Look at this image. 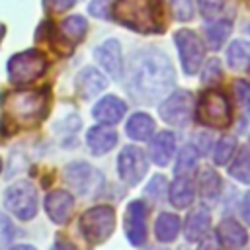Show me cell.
<instances>
[{
  "label": "cell",
  "instance_id": "6da1fadb",
  "mask_svg": "<svg viewBox=\"0 0 250 250\" xmlns=\"http://www.w3.org/2000/svg\"><path fill=\"white\" fill-rule=\"evenodd\" d=\"M174 84V68L160 51L137 53L127 70V90L131 98L143 104H152L166 96Z\"/></svg>",
  "mask_w": 250,
  "mask_h": 250
},
{
  "label": "cell",
  "instance_id": "7a4b0ae2",
  "mask_svg": "<svg viewBox=\"0 0 250 250\" xmlns=\"http://www.w3.org/2000/svg\"><path fill=\"white\" fill-rule=\"evenodd\" d=\"M2 123L12 129H27L39 125L49 111L47 90H20L8 92L0 100Z\"/></svg>",
  "mask_w": 250,
  "mask_h": 250
},
{
  "label": "cell",
  "instance_id": "3957f363",
  "mask_svg": "<svg viewBox=\"0 0 250 250\" xmlns=\"http://www.w3.org/2000/svg\"><path fill=\"white\" fill-rule=\"evenodd\" d=\"M109 14L115 21L139 33H160L164 29V14L158 0H113Z\"/></svg>",
  "mask_w": 250,
  "mask_h": 250
},
{
  "label": "cell",
  "instance_id": "277c9868",
  "mask_svg": "<svg viewBox=\"0 0 250 250\" xmlns=\"http://www.w3.org/2000/svg\"><path fill=\"white\" fill-rule=\"evenodd\" d=\"M47 70V57L37 49H27L8 61V76L14 84H29Z\"/></svg>",
  "mask_w": 250,
  "mask_h": 250
},
{
  "label": "cell",
  "instance_id": "5b68a950",
  "mask_svg": "<svg viewBox=\"0 0 250 250\" xmlns=\"http://www.w3.org/2000/svg\"><path fill=\"white\" fill-rule=\"evenodd\" d=\"M230 104L227 94L219 90H207L197 102V119L209 127H227L230 123Z\"/></svg>",
  "mask_w": 250,
  "mask_h": 250
},
{
  "label": "cell",
  "instance_id": "8992f818",
  "mask_svg": "<svg viewBox=\"0 0 250 250\" xmlns=\"http://www.w3.org/2000/svg\"><path fill=\"white\" fill-rule=\"evenodd\" d=\"M113 227H115V213L109 205L92 207L80 217V230L84 238L92 244L104 242L113 232Z\"/></svg>",
  "mask_w": 250,
  "mask_h": 250
},
{
  "label": "cell",
  "instance_id": "52a82bcc",
  "mask_svg": "<svg viewBox=\"0 0 250 250\" xmlns=\"http://www.w3.org/2000/svg\"><path fill=\"white\" fill-rule=\"evenodd\" d=\"M4 203L10 213L21 221H29L37 213V191L29 182H16L8 188Z\"/></svg>",
  "mask_w": 250,
  "mask_h": 250
},
{
  "label": "cell",
  "instance_id": "ba28073f",
  "mask_svg": "<svg viewBox=\"0 0 250 250\" xmlns=\"http://www.w3.org/2000/svg\"><path fill=\"white\" fill-rule=\"evenodd\" d=\"M176 45H178V53H180V61H182V68L186 74H195L203 62V43L201 39L189 31V29H180L174 37Z\"/></svg>",
  "mask_w": 250,
  "mask_h": 250
},
{
  "label": "cell",
  "instance_id": "9c48e42d",
  "mask_svg": "<svg viewBox=\"0 0 250 250\" xmlns=\"http://www.w3.org/2000/svg\"><path fill=\"white\" fill-rule=\"evenodd\" d=\"M64 182L74 188L80 195H90L102 188V174L88 162H70L64 168Z\"/></svg>",
  "mask_w": 250,
  "mask_h": 250
},
{
  "label": "cell",
  "instance_id": "30bf717a",
  "mask_svg": "<svg viewBox=\"0 0 250 250\" xmlns=\"http://www.w3.org/2000/svg\"><path fill=\"white\" fill-rule=\"evenodd\" d=\"M117 170H119V178L127 184V186H135L143 180V176L148 170V160L146 154L139 148V146H125L119 154L117 160Z\"/></svg>",
  "mask_w": 250,
  "mask_h": 250
},
{
  "label": "cell",
  "instance_id": "8fae6325",
  "mask_svg": "<svg viewBox=\"0 0 250 250\" xmlns=\"http://www.w3.org/2000/svg\"><path fill=\"white\" fill-rule=\"evenodd\" d=\"M191 105H193V100H191L189 92H184V90L182 92H174L160 105V117L170 125L182 127L191 117Z\"/></svg>",
  "mask_w": 250,
  "mask_h": 250
},
{
  "label": "cell",
  "instance_id": "7c38bea8",
  "mask_svg": "<svg viewBox=\"0 0 250 250\" xmlns=\"http://www.w3.org/2000/svg\"><path fill=\"white\" fill-rule=\"evenodd\" d=\"M125 236L133 246H141L146 238V205L139 199L131 201L125 211Z\"/></svg>",
  "mask_w": 250,
  "mask_h": 250
},
{
  "label": "cell",
  "instance_id": "4fadbf2b",
  "mask_svg": "<svg viewBox=\"0 0 250 250\" xmlns=\"http://www.w3.org/2000/svg\"><path fill=\"white\" fill-rule=\"evenodd\" d=\"M74 209V197L64 189H55L45 197V211L53 223H66Z\"/></svg>",
  "mask_w": 250,
  "mask_h": 250
},
{
  "label": "cell",
  "instance_id": "5bb4252c",
  "mask_svg": "<svg viewBox=\"0 0 250 250\" xmlns=\"http://www.w3.org/2000/svg\"><path fill=\"white\" fill-rule=\"evenodd\" d=\"M94 57L98 59V62L104 66V70L111 76V78H121L123 72V59H121V47L115 39H107L104 41L96 51Z\"/></svg>",
  "mask_w": 250,
  "mask_h": 250
},
{
  "label": "cell",
  "instance_id": "9a60e30c",
  "mask_svg": "<svg viewBox=\"0 0 250 250\" xmlns=\"http://www.w3.org/2000/svg\"><path fill=\"white\" fill-rule=\"evenodd\" d=\"M125 102L119 100L117 96H104L92 109V115L96 121L104 123V125H113L117 121H121V117L125 115Z\"/></svg>",
  "mask_w": 250,
  "mask_h": 250
},
{
  "label": "cell",
  "instance_id": "2e32d148",
  "mask_svg": "<svg viewBox=\"0 0 250 250\" xmlns=\"http://www.w3.org/2000/svg\"><path fill=\"white\" fill-rule=\"evenodd\" d=\"M107 86V80L104 78V74L100 70H96L94 66L84 68L78 76H76V92L80 94V98L90 100L94 96H98L100 92H104Z\"/></svg>",
  "mask_w": 250,
  "mask_h": 250
},
{
  "label": "cell",
  "instance_id": "e0dca14e",
  "mask_svg": "<svg viewBox=\"0 0 250 250\" xmlns=\"http://www.w3.org/2000/svg\"><path fill=\"white\" fill-rule=\"evenodd\" d=\"M86 141H88V148H90L96 156H102V154L109 152V150L117 145V133H115L111 127L94 125V127L88 131Z\"/></svg>",
  "mask_w": 250,
  "mask_h": 250
},
{
  "label": "cell",
  "instance_id": "ac0fdd59",
  "mask_svg": "<svg viewBox=\"0 0 250 250\" xmlns=\"http://www.w3.org/2000/svg\"><path fill=\"white\" fill-rule=\"evenodd\" d=\"M217 236L221 240V244L227 248V250H238L246 244L248 236H246V230L234 221V219H225L219 229H217Z\"/></svg>",
  "mask_w": 250,
  "mask_h": 250
},
{
  "label": "cell",
  "instance_id": "d6986e66",
  "mask_svg": "<svg viewBox=\"0 0 250 250\" xmlns=\"http://www.w3.org/2000/svg\"><path fill=\"white\" fill-rule=\"evenodd\" d=\"M176 148V137L170 131H162L158 133L152 141H150V158L156 166H166L174 154Z\"/></svg>",
  "mask_w": 250,
  "mask_h": 250
},
{
  "label": "cell",
  "instance_id": "ffe728a7",
  "mask_svg": "<svg viewBox=\"0 0 250 250\" xmlns=\"http://www.w3.org/2000/svg\"><path fill=\"white\" fill-rule=\"evenodd\" d=\"M209 223H211L209 211L205 207H197L195 211L189 213V217L186 221V238L191 242L201 240L209 230Z\"/></svg>",
  "mask_w": 250,
  "mask_h": 250
},
{
  "label": "cell",
  "instance_id": "44dd1931",
  "mask_svg": "<svg viewBox=\"0 0 250 250\" xmlns=\"http://www.w3.org/2000/svg\"><path fill=\"white\" fill-rule=\"evenodd\" d=\"M154 131V121L146 113H133L127 121V135L135 141H148Z\"/></svg>",
  "mask_w": 250,
  "mask_h": 250
},
{
  "label": "cell",
  "instance_id": "7402d4cb",
  "mask_svg": "<svg viewBox=\"0 0 250 250\" xmlns=\"http://www.w3.org/2000/svg\"><path fill=\"white\" fill-rule=\"evenodd\" d=\"M193 195H195L193 184H191V180L186 178V176H178V178L174 180V184L170 186V201H172L176 207H180V209L188 207V205L193 201Z\"/></svg>",
  "mask_w": 250,
  "mask_h": 250
},
{
  "label": "cell",
  "instance_id": "603a6c76",
  "mask_svg": "<svg viewBox=\"0 0 250 250\" xmlns=\"http://www.w3.org/2000/svg\"><path fill=\"white\" fill-rule=\"evenodd\" d=\"M180 232V219L172 213H162L154 223V234L160 242H172Z\"/></svg>",
  "mask_w": 250,
  "mask_h": 250
},
{
  "label": "cell",
  "instance_id": "cb8c5ba5",
  "mask_svg": "<svg viewBox=\"0 0 250 250\" xmlns=\"http://www.w3.org/2000/svg\"><path fill=\"white\" fill-rule=\"evenodd\" d=\"M61 29H62L61 31L62 37H68L72 43L74 41H82L84 35H86V31H88V21H86L84 16H68L62 21Z\"/></svg>",
  "mask_w": 250,
  "mask_h": 250
},
{
  "label": "cell",
  "instance_id": "d4e9b609",
  "mask_svg": "<svg viewBox=\"0 0 250 250\" xmlns=\"http://www.w3.org/2000/svg\"><path fill=\"white\" fill-rule=\"evenodd\" d=\"M197 184H199V191H201V195L207 197V199L217 197L219 191H221V178H219L217 172L211 170V168H203V170L199 172Z\"/></svg>",
  "mask_w": 250,
  "mask_h": 250
},
{
  "label": "cell",
  "instance_id": "484cf974",
  "mask_svg": "<svg viewBox=\"0 0 250 250\" xmlns=\"http://www.w3.org/2000/svg\"><path fill=\"white\" fill-rule=\"evenodd\" d=\"M227 59H229V64L232 68L246 66V62L250 61V43H246V41H234L229 47V51H227Z\"/></svg>",
  "mask_w": 250,
  "mask_h": 250
},
{
  "label": "cell",
  "instance_id": "4316f807",
  "mask_svg": "<svg viewBox=\"0 0 250 250\" xmlns=\"http://www.w3.org/2000/svg\"><path fill=\"white\" fill-rule=\"evenodd\" d=\"M230 35V21H217L207 29V41L211 49H219Z\"/></svg>",
  "mask_w": 250,
  "mask_h": 250
},
{
  "label": "cell",
  "instance_id": "83f0119b",
  "mask_svg": "<svg viewBox=\"0 0 250 250\" xmlns=\"http://www.w3.org/2000/svg\"><path fill=\"white\" fill-rule=\"evenodd\" d=\"M195 164H197V150H195L191 145H188V146H184V148L180 150L178 164H176V174H178V176H184V174H188L189 170H193Z\"/></svg>",
  "mask_w": 250,
  "mask_h": 250
},
{
  "label": "cell",
  "instance_id": "f1b7e54d",
  "mask_svg": "<svg viewBox=\"0 0 250 250\" xmlns=\"http://www.w3.org/2000/svg\"><path fill=\"white\" fill-rule=\"evenodd\" d=\"M230 176L242 184H250V156L242 150L230 166Z\"/></svg>",
  "mask_w": 250,
  "mask_h": 250
},
{
  "label": "cell",
  "instance_id": "f546056e",
  "mask_svg": "<svg viewBox=\"0 0 250 250\" xmlns=\"http://www.w3.org/2000/svg\"><path fill=\"white\" fill-rule=\"evenodd\" d=\"M234 148H236V141L232 137H223L217 143V148H215V162L217 164H227V160L232 156Z\"/></svg>",
  "mask_w": 250,
  "mask_h": 250
},
{
  "label": "cell",
  "instance_id": "4dcf8cb0",
  "mask_svg": "<svg viewBox=\"0 0 250 250\" xmlns=\"http://www.w3.org/2000/svg\"><path fill=\"white\" fill-rule=\"evenodd\" d=\"M14 225L6 215H0V250H4L14 240Z\"/></svg>",
  "mask_w": 250,
  "mask_h": 250
},
{
  "label": "cell",
  "instance_id": "1f68e13d",
  "mask_svg": "<svg viewBox=\"0 0 250 250\" xmlns=\"http://www.w3.org/2000/svg\"><path fill=\"white\" fill-rule=\"evenodd\" d=\"M172 6V12L178 20H189L193 14V6L191 0H168Z\"/></svg>",
  "mask_w": 250,
  "mask_h": 250
},
{
  "label": "cell",
  "instance_id": "d6a6232c",
  "mask_svg": "<svg viewBox=\"0 0 250 250\" xmlns=\"http://www.w3.org/2000/svg\"><path fill=\"white\" fill-rule=\"evenodd\" d=\"M223 0H199V10L205 18H213L223 10Z\"/></svg>",
  "mask_w": 250,
  "mask_h": 250
},
{
  "label": "cell",
  "instance_id": "836d02e7",
  "mask_svg": "<svg viewBox=\"0 0 250 250\" xmlns=\"http://www.w3.org/2000/svg\"><path fill=\"white\" fill-rule=\"evenodd\" d=\"M234 92H236L238 102H240L246 109H250V86H248L244 80H236V82H234Z\"/></svg>",
  "mask_w": 250,
  "mask_h": 250
},
{
  "label": "cell",
  "instance_id": "e575fe53",
  "mask_svg": "<svg viewBox=\"0 0 250 250\" xmlns=\"http://www.w3.org/2000/svg\"><path fill=\"white\" fill-rule=\"evenodd\" d=\"M90 12L98 18H109V0H92Z\"/></svg>",
  "mask_w": 250,
  "mask_h": 250
},
{
  "label": "cell",
  "instance_id": "d590c367",
  "mask_svg": "<svg viewBox=\"0 0 250 250\" xmlns=\"http://www.w3.org/2000/svg\"><path fill=\"white\" fill-rule=\"evenodd\" d=\"M221 76V66H219V61H209L205 70H203V82H211V80H217Z\"/></svg>",
  "mask_w": 250,
  "mask_h": 250
},
{
  "label": "cell",
  "instance_id": "8d00e7d4",
  "mask_svg": "<svg viewBox=\"0 0 250 250\" xmlns=\"http://www.w3.org/2000/svg\"><path fill=\"white\" fill-rule=\"evenodd\" d=\"M76 0H45V6L51 10V12H64L68 10L70 6H74Z\"/></svg>",
  "mask_w": 250,
  "mask_h": 250
},
{
  "label": "cell",
  "instance_id": "74e56055",
  "mask_svg": "<svg viewBox=\"0 0 250 250\" xmlns=\"http://www.w3.org/2000/svg\"><path fill=\"white\" fill-rule=\"evenodd\" d=\"M166 186V180L162 178V176H158V178H154L150 184H148V188H146V191L150 193V195H160V191H162V188Z\"/></svg>",
  "mask_w": 250,
  "mask_h": 250
},
{
  "label": "cell",
  "instance_id": "f35d334b",
  "mask_svg": "<svg viewBox=\"0 0 250 250\" xmlns=\"http://www.w3.org/2000/svg\"><path fill=\"white\" fill-rule=\"evenodd\" d=\"M51 250H78V248H76L68 238H64V236H57V240L53 242Z\"/></svg>",
  "mask_w": 250,
  "mask_h": 250
},
{
  "label": "cell",
  "instance_id": "ab89813d",
  "mask_svg": "<svg viewBox=\"0 0 250 250\" xmlns=\"http://www.w3.org/2000/svg\"><path fill=\"white\" fill-rule=\"evenodd\" d=\"M242 215H244L246 223L250 225V193H246V197H244V203H242Z\"/></svg>",
  "mask_w": 250,
  "mask_h": 250
},
{
  "label": "cell",
  "instance_id": "60d3db41",
  "mask_svg": "<svg viewBox=\"0 0 250 250\" xmlns=\"http://www.w3.org/2000/svg\"><path fill=\"white\" fill-rule=\"evenodd\" d=\"M10 250H35V248L29 246V244H18V246H14V248H10Z\"/></svg>",
  "mask_w": 250,
  "mask_h": 250
},
{
  "label": "cell",
  "instance_id": "b9f144b4",
  "mask_svg": "<svg viewBox=\"0 0 250 250\" xmlns=\"http://www.w3.org/2000/svg\"><path fill=\"white\" fill-rule=\"evenodd\" d=\"M205 250H217V246H215V242H211V244H207V246H205Z\"/></svg>",
  "mask_w": 250,
  "mask_h": 250
},
{
  "label": "cell",
  "instance_id": "7bdbcfd3",
  "mask_svg": "<svg viewBox=\"0 0 250 250\" xmlns=\"http://www.w3.org/2000/svg\"><path fill=\"white\" fill-rule=\"evenodd\" d=\"M2 35H4V25H0V39H2Z\"/></svg>",
  "mask_w": 250,
  "mask_h": 250
},
{
  "label": "cell",
  "instance_id": "ee69618b",
  "mask_svg": "<svg viewBox=\"0 0 250 250\" xmlns=\"http://www.w3.org/2000/svg\"><path fill=\"white\" fill-rule=\"evenodd\" d=\"M0 170H2V160H0Z\"/></svg>",
  "mask_w": 250,
  "mask_h": 250
}]
</instances>
